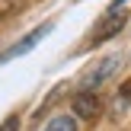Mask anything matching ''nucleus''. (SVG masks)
Returning a JSON list of instances; mask_svg holds the SVG:
<instances>
[{
	"instance_id": "obj_1",
	"label": "nucleus",
	"mask_w": 131,
	"mask_h": 131,
	"mask_svg": "<svg viewBox=\"0 0 131 131\" xmlns=\"http://www.w3.org/2000/svg\"><path fill=\"white\" fill-rule=\"evenodd\" d=\"M125 23H128L125 0H112V3H109V10L102 13V19L93 26V32H90V45H102V42H109L112 35H118V32L125 29Z\"/></svg>"
},
{
	"instance_id": "obj_2",
	"label": "nucleus",
	"mask_w": 131,
	"mask_h": 131,
	"mask_svg": "<svg viewBox=\"0 0 131 131\" xmlns=\"http://www.w3.org/2000/svg\"><path fill=\"white\" fill-rule=\"evenodd\" d=\"M51 29H54V26H51V23H45V26H35V29H32L29 35H23V38H19L16 45H10V48H6V51H0V64H10L13 58H23V54H29V51L35 48V45L42 42V38L48 35Z\"/></svg>"
},
{
	"instance_id": "obj_3",
	"label": "nucleus",
	"mask_w": 131,
	"mask_h": 131,
	"mask_svg": "<svg viewBox=\"0 0 131 131\" xmlns=\"http://www.w3.org/2000/svg\"><path fill=\"white\" fill-rule=\"evenodd\" d=\"M118 64H122V54H118V51H115V54H106L96 67H90L86 74H83V90H90V93H93L102 80H109V77L115 74V67H118Z\"/></svg>"
},
{
	"instance_id": "obj_4",
	"label": "nucleus",
	"mask_w": 131,
	"mask_h": 131,
	"mask_svg": "<svg viewBox=\"0 0 131 131\" xmlns=\"http://www.w3.org/2000/svg\"><path fill=\"white\" fill-rule=\"evenodd\" d=\"M74 115H80V118H96V115H99V99H96V93L80 90V93L74 96Z\"/></svg>"
},
{
	"instance_id": "obj_5",
	"label": "nucleus",
	"mask_w": 131,
	"mask_h": 131,
	"mask_svg": "<svg viewBox=\"0 0 131 131\" xmlns=\"http://www.w3.org/2000/svg\"><path fill=\"white\" fill-rule=\"evenodd\" d=\"M128 106H131V80L125 83V86H122V93L112 99V115H122Z\"/></svg>"
},
{
	"instance_id": "obj_6",
	"label": "nucleus",
	"mask_w": 131,
	"mask_h": 131,
	"mask_svg": "<svg viewBox=\"0 0 131 131\" xmlns=\"http://www.w3.org/2000/svg\"><path fill=\"white\" fill-rule=\"evenodd\" d=\"M45 131H77V122H74V115H58V118L48 122Z\"/></svg>"
},
{
	"instance_id": "obj_7",
	"label": "nucleus",
	"mask_w": 131,
	"mask_h": 131,
	"mask_svg": "<svg viewBox=\"0 0 131 131\" xmlns=\"http://www.w3.org/2000/svg\"><path fill=\"white\" fill-rule=\"evenodd\" d=\"M0 131H19V115H10V118L0 122Z\"/></svg>"
}]
</instances>
